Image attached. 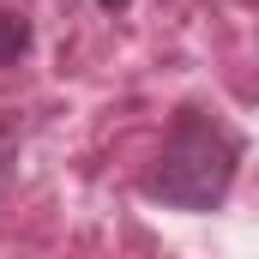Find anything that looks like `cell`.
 <instances>
[{"label":"cell","instance_id":"1","mask_svg":"<svg viewBox=\"0 0 259 259\" xmlns=\"http://www.w3.org/2000/svg\"><path fill=\"white\" fill-rule=\"evenodd\" d=\"M235 169H241V139L205 109H181L145 193L163 199L169 211H217L235 187Z\"/></svg>","mask_w":259,"mask_h":259},{"label":"cell","instance_id":"2","mask_svg":"<svg viewBox=\"0 0 259 259\" xmlns=\"http://www.w3.org/2000/svg\"><path fill=\"white\" fill-rule=\"evenodd\" d=\"M30 55V18H18V12H0V66L24 61Z\"/></svg>","mask_w":259,"mask_h":259},{"label":"cell","instance_id":"3","mask_svg":"<svg viewBox=\"0 0 259 259\" xmlns=\"http://www.w3.org/2000/svg\"><path fill=\"white\" fill-rule=\"evenodd\" d=\"M97 6H103V12H121V6H127V0H97Z\"/></svg>","mask_w":259,"mask_h":259}]
</instances>
